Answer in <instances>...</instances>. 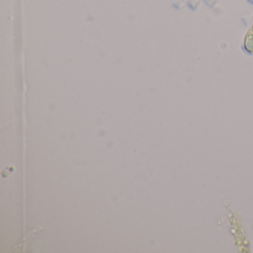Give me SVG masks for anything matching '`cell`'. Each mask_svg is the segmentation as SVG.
Instances as JSON below:
<instances>
[{
  "mask_svg": "<svg viewBox=\"0 0 253 253\" xmlns=\"http://www.w3.org/2000/svg\"><path fill=\"white\" fill-rule=\"evenodd\" d=\"M245 48L248 51H253V28H252L246 36Z\"/></svg>",
  "mask_w": 253,
  "mask_h": 253,
  "instance_id": "6da1fadb",
  "label": "cell"
}]
</instances>
